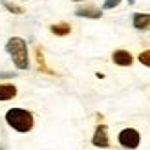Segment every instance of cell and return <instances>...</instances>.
Masks as SVG:
<instances>
[{"label": "cell", "mask_w": 150, "mask_h": 150, "mask_svg": "<svg viewBox=\"0 0 150 150\" xmlns=\"http://www.w3.org/2000/svg\"><path fill=\"white\" fill-rule=\"evenodd\" d=\"M6 51L9 53L13 64L18 70H28L29 68V55H28V44L20 37H13L6 44Z\"/></svg>", "instance_id": "cell-1"}, {"label": "cell", "mask_w": 150, "mask_h": 150, "mask_svg": "<svg viewBox=\"0 0 150 150\" xmlns=\"http://www.w3.org/2000/svg\"><path fill=\"white\" fill-rule=\"evenodd\" d=\"M6 121L17 132H29L33 128V114L22 108H11L6 114Z\"/></svg>", "instance_id": "cell-2"}, {"label": "cell", "mask_w": 150, "mask_h": 150, "mask_svg": "<svg viewBox=\"0 0 150 150\" xmlns=\"http://www.w3.org/2000/svg\"><path fill=\"white\" fill-rule=\"evenodd\" d=\"M119 145L125 146V148H128V150H134V148H137L139 143H141V136H139V132L137 130H134V128H125L119 132Z\"/></svg>", "instance_id": "cell-3"}, {"label": "cell", "mask_w": 150, "mask_h": 150, "mask_svg": "<svg viewBox=\"0 0 150 150\" xmlns=\"http://www.w3.org/2000/svg\"><path fill=\"white\" fill-rule=\"evenodd\" d=\"M92 143L99 148H108L110 146V139H108V126L106 125H99L95 128V134L92 137Z\"/></svg>", "instance_id": "cell-4"}, {"label": "cell", "mask_w": 150, "mask_h": 150, "mask_svg": "<svg viewBox=\"0 0 150 150\" xmlns=\"http://www.w3.org/2000/svg\"><path fill=\"white\" fill-rule=\"evenodd\" d=\"M75 15H77V17H82V18L97 20V18L103 17V9L93 7V6H84V7H77V9H75Z\"/></svg>", "instance_id": "cell-5"}, {"label": "cell", "mask_w": 150, "mask_h": 150, "mask_svg": "<svg viewBox=\"0 0 150 150\" xmlns=\"http://www.w3.org/2000/svg\"><path fill=\"white\" fill-rule=\"evenodd\" d=\"M132 24L136 29H148L150 28V13H136L132 17Z\"/></svg>", "instance_id": "cell-6"}, {"label": "cell", "mask_w": 150, "mask_h": 150, "mask_svg": "<svg viewBox=\"0 0 150 150\" xmlns=\"http://www.w3.org/2000/svg\"><path fill=\"white\" fill-rule=\"evenodd\" d=\"M112 59H114V62L117 66H130L132 64V55L128 53V51H125V50H117L114 51V55H112Z\"/></svg>", "instance_id": "cell-7"}, {"label": "cell", "mask_w": 150, "mask_h": 150, "mask_svg": "<svg viewBox=\"0 0 150 150\" xmlns=\"http://www.w3.org/2000/svg\"><path fill=\"white\" fill-rule=\"evenodd\" d=\"M17 95V88L13 84H0V101H11Z\"/></svg>", "instance_id": "cell-8"}, {"label": "cell", "mask_w": 150, "mask_h": 150, "mask_svg": "<svg viewBox=\"0 0 150 150\" xmlns=\"http://www.w3.org/2000/svg\"><path fill=\"white\" fill-rule=\"evenodd\" d=\"M50 29H51V33H53V35H59V37H64V35H68V33L71 31L70 24H66V22H61V24H53Z\"/></svg>", "instance_id": "cell-9"}, {"label": "cell", "mask_w": 150, "mask_h": 150, "mask_svg": "<svg viewBox=\"0 0 150 150\" xmlns=\"http://www.w3.org/2000/svg\"><path fill=\"white\" fill-rule=\"evenodd\" d=\"M4 7H6V9H9V11H13V13H17V15H20V13H24V9H22V7H17V6H15V4H11V2H6V0H4Z\"/></svg>", "instance_id": "cell-10"}, {"label": "cell", "mask_w": 150, "mask_h": 150, "mask_svg": "<svg viewBox=\"0 0 150 150\" xmlns=\"http://www.w3.org/2000/svg\"><path fill=\"white\" fill-rule=\"evenodd\" d=\"M139 62H143L145 66H148V68H150V50L143 51V53H139Z\"/></svg>", "instance_id": "cell-11"}, {"label": "cell", "mask_w": 150, "mask_h": 150, "mask_svg": "<svg viewBox=\"0 0 150 150\" xmlns=\"http://www.w3.org/2000/svg\"><path fill=\"white\" fill-rule=\"evenodd\" d=\"M121 4V0H104V4H103V9H114L115 6Z\"/></svg>", "instance_id": "cell-12"}, {"label": "cell", "mask_w": 150, "mask_h": 150, "mask_svg": "<svg viewBox=\"0 0 150 150\" xmlns=\"http://www.w3.org/2000/svg\"><path fill=\"white\" fill-rule=\"evenodd\" d=\"M13 77H17V73H11V71H2L0 73V79H13Z\"/></svg>", "instance_id": "cell-13"}, {"label": "cell", "mask_w": 150, "mask_h": 150, "mask_svg": "<svg viewBox=\"0 0 150 150\" xmlns=\"http://www.w3.org/2000/svg\"><path fill=\"white\" fill-rule=\"evenodd\" d=\"M128 4H136V0H128Z\"/></svg>", "instance_id": "cell-14"}, {"label": "cell", "mask_w": 150, "mask_h": 150, "mask_svg": "<svg viewBox=\"0 0 150 150\" xmlns=\"http://www.w3.org/2000/svg\"><path fill=\"white\" fill-rule=\"evenodd\" d=\"M75 2H82V0H75Z\"/></svg>", "instance_id": "cell-15"}]
</instances>
